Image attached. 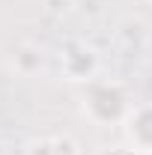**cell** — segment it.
Here are the masks:
<instances>
[{
  "instance_id": "52a82bcc",
  "label": "cell",
  "mask_w": 152,
  "mask_h": 155,
  "mask_svg": "<svg viewBox=\"0 0 152 155\" xmlns=\"http://www.w3.org/2000/svg\"><path fill=\"white\" fill-rule=\"evenodd\" d=\"M149 3H152V0H149Z\"/></svg>"
},
{
  "instance_id": "7a4b0ae2",
  "label": "cell",
  "mask_w": 152,
  "mask_h": 155,
  "mask_svg": "<svg viewBox=\"0 0 152 155\" xmlns=\"http://www.w3.org/2000/svg\"><path fill=\"white\" fill-rule=\"evenodd\" d=\"M98 72V57L90 45L84 42H69L63 48V75L69 81H78V84H90Z\"/></svg>"
},
{
  "instance_id": "3957f363",
  "label": "cell",
  "mask_w": 152,
  "mask_h": 155,
  "mask_svg": "<svg viewBox=\"0 0 152 155\" xmlns=\"http://www.w3.org/2000/svg\"><path fill=\"white\" fill-rule=\"evenodd\" d=\"M122 128H125V140L134 152L140 155L152 152V104H137Z\"/></svg>"
},
{
  "instance_id": "277c9868",
  "label": "cell",
  "mask_w": 152,
  "mask_h": 155,
  "mask_svg": "<svg viewBox=\"0 0 152 155\" xmlns=\"http://www.w3.org/2000/svg\"><path fill=\"white\" fill-rule=\"evenodd\" d=\"M54 140V149H57V155H81V146H78L75 137L63 134V137H51Z\"/></svg>"
},
{
  "instance_id": "ba28073f",
  "label": "cell",
  "mask_w": 152,
  "mask_h": 155,
  "mask_svg": "<svg viewBox=\"0 0 152 155\" xmlns=\"http://www.w3.org/2000/svg\"><path fill=\"white\" fill-rule=\"evenodd\" d=\"M149 155H152V152H149Z\"/></svg>"
},
{
  "instance_id": "5b68a950",
  "label": "cell",
  "mask_w": 152,
  "mask_h": 155,
  "mask_svg": "<svg viewBox=\"0 0 152 155\" xmlns=\"http://www.w3.org/2000/svg\"><path fill=\"white\" fill-rule=\"evenodd\" d=\"M27 155H57L54 140H36V143L30 146V152H27Z\"/></svg>"
},
{
  "instance_id": "8992f818",
  "label": "cell",
  "mask_w": 152,
  "mask_h": 155,
  "mask_svg": "<svg viewBox=\"0 0 152 155\" xmlns=\"http://www.w3.org/2000/svg\"><path fill=\"white\" fill-rule=\"evenodd\" d=\"M95 155H140V152H134L131 146L125 143V146H101Z\"/></svg>"
},
{
  "instance_id": "6da1fadb",
  "label": "cell",
  "mask_w": 152,
  "mask_h": 155,
  "mask_svg": "<svg viewBox=\"0 0 152 155\" xmlns=\"http://www.w3.org/2000/svg\"><path fill=\"white\" fill-rule=\"evenodd\" d=\"M81 110H84V116H87L93 125L111 128V125H125L128 114L134 110V101H131V93H128L119 81L93 78L90 84H84Z\"/></svg>"
}]
</instances>
